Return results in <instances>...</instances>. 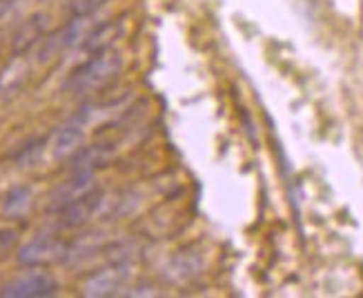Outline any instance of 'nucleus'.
Instances as JSON below:
<instances>
[{
	"label": "nucleus",
	"mask_w": 363,
	"mask_h": 298,
	"mask_svg": "<svg viewBox=\"0 0 363 298\" xmlns=\"http://www.w3.org/2000/svg\"><path fill=\"white\" fill-rule=\"evenodd\" d=\"M123 69V56L118 50H105L101 54H91L89 60H85L83 65H78L67 81L62 83V89L74 96H83V93L99 91L107 87Z\"/></svg>",
	"instance_id": "obj_1"
},
{
	"label": "nucleus",
	"mask_w": 363,
	"mask_h": 298,
	"mask_svg": "<svg viewBox=\"0 0 363 298\" xmlns=\"http://www.w3.org/2000/svg\"><path fill=\"white\" fill-rule=\"evenodd\" d=\"M67 241H62L56 234H38L27 245L21 247L18 263L23 268H45L52 263H65L67 256Z\"/></svg>",
	"instance_id": "obj_2"
},
{
	"label": "nucleus",
	"mask_w": 363,
	"mask_h": 298,
	"mask_svg": "<svg viewBox=\"0 0 363 298\" xmlns=\"http://www.w3.org/2000/svg\"><path fill=\"white\" fill-rule=\"evenodd\" d=\"M130 280V265L123 260H114L105 268L91 272L81 285V294L87 298H107L118 294Z\"/></svg>",
	"instance_id": "obj_3"
},
{
	"label": "nucleus",
	"mask_w": 363,
	"mask_h": 298,
	"mask_svg": "<svg viewBox=\"0 0 363 298\" xmlns=\"http://www.w3.org/2000/svg\"><path fill=\"white\" fill-rule=\"evenodd\" d=\"M58 294L56 278L47 272H29L16 276L0 287L3 298H50Z\"/></svg>",
	"instance_id": "obj_4"
},
{
	"label": "nucleus",
	"mask_w": 363,
	"mask_h": 298,
	"mask_svg": "<svg viewBox=\"0 0 363 298\" xmlns=\"http://www.w3.org/2000/svg\"><path fill=\"white\" fill-rule=\"evenodd\" d=\"M105 194L103 190H99V187H91V190H87L85 194H81L78 198L69 200L67 205H62L56 216H58V227L60 229H78L83 227L89 218L96 214L103 205Z\"/></svg>",
	"instance_id": "obj_5"
},
{
	"label": "nucleus",
	"mask_w": 363,
	"mask_h": 298,
	"mask_svg": "<svg viewBox=\"0 0 363 298\" xmlns=\"http://www.w3.org/2000/svg\"><path fill=\"white\" fill-rule=\"evenodd\" d=\"M29 74L31 65L27 54H13L7 65L0 69V101H11L13 96H18L29 81Z\"/></svg>",
	"instance_id": "obj_6"
},
{
	"label": "nucleus",
	"mask_w": 363,
	"mask_h": 298,
	"mask_svg": "<svg viewBox=\"0 0 363 298\" xmlns=\"http://www.w3.org/2000/svg\"><path fill=\"white\" fill-rule=\"evenodd\" d=\"M47 27H50V16L47 13L38 11L34 16H29V18L18 27V31L13 34L11 52L13 54H27L31 47L38 45L45 38Z\"/></svg>",
	"instance_id": "obj_7"
},
{
	"label": "nucleus",
	"mask_w": 363,
	"mask_h": 298,
	"mask_svg": "<svg viewBox=\"0 0 363 298\" xmlns=\"http://www.w3.org/2000/svg\"><path fill=\"white\" fill-rule=\"evenodd\" d=\"M114 156V145L109 143H96L81 147L72 156V174H91L94 171L105 167Z\"/></svg>",
	"instance_id": "obj_8"
},
{
	"label": "nucleus",
	"mask_w": 363,
	"mask_h": 298,
	"mask_svg": "<svg viewBox=\"0 0 363 298\" xmlns=\"http://www.w3.org/2000/svg\"><path fill=\"white\" fill-rule=\"evenodd\" d=\"M123 36V21H105L89 29V34L81 42V50L85 54H101L105 50H112L114 42Z\"/></svg>",
	"instance_id": "obj_9"
},
{
	"label": "nucleus",
	"mask_w": 363,
	"mask_h": 298,
	"mask_svg": "<svg viewBox=\"0 0 363 298\" xmlns=\"http://www.w3.org/2000/svg\"><path fill=\"white\" fill-rule=\"evenodd\" d=\"M91 180H94L91 174H72V178L67 183H62L60 187H56V190H54L47 210H50V212H58L62 205H67L69 200H74V198H78L81 194H85L87 190H91V187H94Z\"/></svg>",
	"instance_id": "obj_10"
},
{
	"label": "nucleus",
	"mask_w": 363,
	"mask_h": 298,
	"mask_svg": "<svg viewBox=\"0 0 363 298\" xmlns=\"http://www.w3.org/2000/svg\"><path fill=\"white\" fill-rule=\"evenodd\" d=\"M85 140V132H83V125H78L74 120H69L65 127H60V132L56 134L54 140V159L56 161H65L72 159V156L81 149Z\"/></svg>",
	"instance_id": "obj_11"
},
{
	"label": "nucleus",
	"mask_w": 363,
	"mask_h": 298,
	"mask_svg": "<svg viewBox=\"0 0 363 298\" xmlns=\"http://www.w3.org/2000/svg\"><path fill=\"white\" fill-rule=\"evenodd\" d=\"M34 205V192L29 185H13L3 200V214L7 218H23Z\"/></svg>",
	"instance_id": "obj_12"
},
{
	"label": "nucleus",
	"mask_w": 363,
	"mask_h": 298,
	"mask_svg": "<svg viewBox=\"0 0 363 298\" xmlns=\"http://www.w3.org/2000/svg\"><path fill=\"white\" fill-rule=\"evenodd\" d=\"M201 272V258L194 254H177L174 258H169L167 263V276L177 283H185L192 280Z\"/></svg>",
	"instance_id": "obj_13"
},
{
	"label": "nucleus",
	"mask_w": 363,
	"mask_h": 298,
	"mask_svg": "<svg viewBox=\"0 0 363 298\" xmlns=\"http://www.w3.org/2000/svg\"><path fill=\"white\" fill-rule=\"evenodd\" d=\"M47 147V136H38V138H31L29 143H25L18 151L13 156V163L18 167H34L40 156Z\"/></svg>",
	"instance_id": "obj_14"
},
{
	"label": "nucleus",
	"mask_w": 363,
	"mask_h": 298,
	"mask_svg": "<svg viewBox=\"0 0 363 298\" xmlns=\"http://www.w3.org/2000/svg\"><path fill=\"white\" fill-rule=\"evenodd\" d=\"M107 3H109V0H74V3H72V16H91Z\"/></svg>",
	"instance_id": "obj_15"
},
{
	"label": "nucleus",
	"mask_w": 363,
	"mask_h": 298,
	"mask_svg": "<svg viewBox=\"0 0 363 298\" xmlns=\"http://www.w3.org/2000/svg\"><path fill=\"white\" fill-rule=\"evenodd\" d=\"M16 241H18V234L13 229H0V258L11 252Z\"/></svg>",
	"instance_id": "obj_16"
},
{
	"label": "nucleus",
	"mask_w": 363,
	"mask_h": 298,
	"mask_svg": "<svg viewBox=\"0 0 363 298\" xmlns=\"http://www.w3.org/2000/svg\"><path fill=\"white\" fill-rule=\"evenodd\" d=\"M16 3H18V0H0V18H3V16H7L13 9Z\"/></svg>",
	"instance_id": "obj_17"
}]
</instances>
